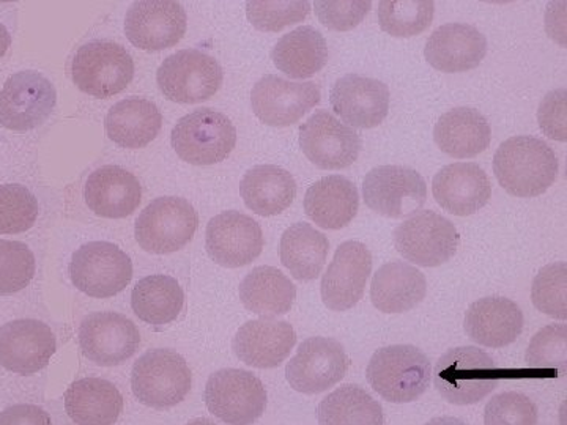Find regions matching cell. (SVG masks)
Listing matches in <instances>:
<instances>
[{
  "label": "cell",
  "mask_w": 567,
  "mask_h": 425,
  "mask_svg": "<svg viewBox=\"0 0 567 425\" xmlns=\"http://www.w3.org/2000/svg\"><path fill=\"white\" fill-rule=\"evenodd\" d=\"M320 87L316 82H293L265 74L251 92L254 114L265 125L284 126L300 122L320 103Z\"/></svg>",
  "instance_id": "cell-15"
},
{
  "label": "cell",
  "mask_w": 567,
  "mask_h": 425,
  "mask_svg": "<svg viewBox=\"0 0 567 425\" xmlns=\"http://www.w3.org/2000/svg\"><path fill=\"white\" fill-rule=\"evenodd\" d=\"M434 382L439 394L450 404H477L496 390L499 369L476 346H457L436 361Z\"/></svg>",
  "instance_id": "cell-3"
},
{
  "label": "cell",
  "mask_w": 567,
  "mask_h": 425,
  "mask_svg": "<svg viewBox=\"0 0 567 425\" xmlns=\"http://www.w3.org/2000/svg\"><path fill=\"white\" fill-rule=\"evenodd\" d=\"M525 364L535 371H567V326L548 324L537 331L525 353Z\"/></svg>",
  "instance_id": "cell-41"
},
{
  "label": "cell",
  "mask_w": 567,
  "mask_h": 425,
  "mask_svg": "<svg viewBox=\"0 0 567 425\" xmlns=\"http://www.w3.org/2000/svg\"><path fill=\"white\" fill-rule=\"evenodd\" d=\"M566 2H551L548 6L547 13L554 14V18L547 14V32L551 40L558 41L561 46H566Z\"/></svg>",
  "instance_id": "cell-49"
},
{
  "label": "cell",
  "mask_w": 567,
  "mask_h": 425,
  "mask_svg": "<svg viewBox=\"0 0 567 425\" xmlns=\"http://www.w3.org/2000/svg\"><path fill=\"white\" fill-rule=\"evenodd\" d=\"M11 46V35L9 29L0 22V59L7 54L9 48Z\"/></svg>",
  "instance_id": "cell-50"
},
{
  "label": "cell",
  "mask_w": 567,
  "mask_h": 425,
  "mask_svg": "<svg viewBox=\"0 0 567 425\" xmlns=\"http://www.w3.org/2000/svg\"><path fill=\"white\" fill-rule=\"evenodd\" d=\"M358 208L360 194L357 186L342 175H328L306 191V215L322 229H344L353 221Z\"/></svg>",
  "instance_id": "cell-29"
},
{
  "label": "cell",
  "mask_w": 567,
  "mask_h": 425,
  "mask_svg": "<svg viewBox=\"0 0 567 425\" xmlns=\"http://www.w3.org/2000/svg\"><path fill=\"white\" fill-rule=\"evenodd\" d=\"M432 194L443 210L470 216L486 207L492 197V183L480 164L454 163L435 175Z\"/></svg>",
  "instance_id": "cell-24"
},
{
  "label": "cell",
  "mask_w": 567,
  "mask_h": 425,
  "mask_svg": "<svg viewBox=\"0 0 567 425\" xmlns=\"http://www.w3.org/2000/svg\"><path fill=\"white\" fill-rule=\"evenodd\" d=\"M0 425H52L50 413L39 405L9 406L0 413Z\"/></svg>",
  "instance_id": "cell-48"
},
{
  "label": "cell",
  "mask_w": 567,
  "mask_h": 425,
  "mask_svg": "<svg viewBox=\"0 0 567 425\" xmlns=\"http://www.w3.org/2000/svg\"><path fill=\"white\" fill-rule=\"evenodd\" d=\"M319 425H383V408L357 385L338 387L320 402Z\"/></svg>",
  "instance_id": "cell-38"
},
{
  "label": "cell",
  "mask_w": 567,
  "mask_h": 425,
  "mask_svg": "<svg viewBox=\"0 0 567 425\" xmlns=\"http://www.w3.org/2000/svg\"><path fill=\"white\" fill-rule=\"evenodd\" d=\"M70 278L80 292L92 298L115 297L133 278L132 259L110 241H91L73 252Z\"/></svg>",
  "instance_id": "cell-10"
},
{
  "label": "cell",
  "mask_w": 567,
  "mask_h": 425,
  "mask_svg": "<svg viewBox=\"0 0 567 425\" xmlns=\"http://www.w3.org/2000/svg\"><path fill=\"white\" fill-rule=\"evenodd\" d=\"M364 203L385 218L401 219L420 210L427 199L423 175L406 166H379L365 174Z\"/></svg>",
  "instance_id": "cell-14"
},
{
  "label": "cell",
  "mask_w": 567,
  "mask_h": 425,
  "mask_svg": "<svg viewBox=\"0 0 567 425\" xmlns=\"http://www.w3.org/2000/svg\"><path fill=\"white\" fill-rule=\"evenodd\" d=\"M65 410L76 425H114L123 412V397L114 383L81 379L65 391Z\"/></svg>",
  "instance_id": "cell-31"
},
{
  "label": "cell",
  "mask_w": 567,
  "mask_h": 425,
  "mask_svg": "<svg viewBox=\"0 0 567 425\" xmlns=\"http://www.w3.org/2000/svg\"><path fill=\"white\" fill-rule=\"evenodd\" d=\"M434 141L440 151L453 158H475L491 145L492 129L480 111L456 107L439 118Z\"/></svg>",
  "instance_id": "cell-30"
},
{
  "label": "cell",
  "mask_w": 567,
  "mask_h": 425,
  "mask_svg": "<svg viewBox=\"0 0 567 425\" xmlns=\"http://www.w3.org/2000/svg\"><path fill=\"white\" fill-rule=\"evenodd\" d=\"M330 241L311 224H292L281 237V262L297 281H315L322 273Z\"/></svg>",
  "instance_id": "cell-36"
},
{
  "label": "cell",
  "mask_w": 567,
  "mask_h": 425,
  "mask_svg": "<svg viewBox=\"0 0 567 425\" xmlns=\"http://www.w3.org/2000/svg\"><path fill=\"white\" fill-rule=\"evenodd\" d=\"M58 103L52 82L37 71L14 73L0 91V125L29 132L48 121Z\"/></svg>",
  "instance_id": "cell-13"
},
{
  "label": "cell",
  "mask_w": 567,
  "mask_h": 425,
  "mask_svg": "<svg viewBox=\"0 0 567 425\" xmlns=\"http://www.w3.org/2000/svg\"><path fill=\"white\" fill-rule=\"evenodd\" d=\"M84 199L95 215L121 219L140 207L142 186L136 175L121 166H103L89 175Z\"/></svg>",
  "instance_id": "cell-27"
},
{
  "label": "cell",
  "mask_w": 567,
  "mask_h": 425,
  "mask_svg": "<svg viewBox=\"0 0 567 425\" xmlns=\"http://www.w3.org/2000/svg\"><path fill=\"white\" fill-rule=\"evenodd\" d=\"M35 276V256L21 241L0 240V294L21 292Z\"/></svg>",
  "instance_id": "cell-44"
},
{
  "label": "cell",
  "mask_w": 567,
  "mask_h": 425,
  "mask_svg": "<svg viewBox=\"0 0 567 425\" xmlns=\"http://www.w3.org/2000/svg\"><path fill=\"white\" fill-rule=\"evenodd\" d=\"M424 425H466L464 421L457 419V417L443 416L435 417V419L429 421L427 424Z\"/></svg>",
  "instance_id": "cell-51"
},
{
  "label": "cell",
  "mask_w": 567,
  "mask_h": 425,
  "mask_svg": "<svg viewBox=\"0 0 567 425\" xmlns=\"http://www.w3.org/2000/svg\"><path fill=\"white\" fill-rule=\"evenodd\" d=\"M71 77L81 92L95 99H110L125 91L133 81V58L114 41H89L71 61Z\"/></svg>",
  "instance_id": "cell-6"
},
{
  "label": "cell",
  "mask_w": 567,
  "mask_h": 425,
  "mask_svg": "<svg viewBox=\"0 0 567 425\" xmlns=\"http://www.w3.org/2000/svg\"><path fill=\"white\" fill-rule=\"evenodd\" d=\"M537 406L520 393H503L492 397L484 410V425H536Z\"/></svg>",
  "instance_id": "cell-45"
},
{
  "label": "cell",
  "mask_w": 567,
  "mask_h": 425,
  "mask_svg": "<svg viewBox=\"0 0 567 425\" xmlns=\"http://www.w3.org/2000/svg\"><path fill=\"white\" fill-rule=\"evenodd\" d=\"M464 326L476 344L503 349L516 342L524 331V312L509 298L487 297L470 305Z\"/></svg>",
  "instance_id": "cell-26"
},
{
  "label": "cell",
  "mask_w": 567,
  "mask_h": 425,
  "mask_svg": "<svg viewBox=\"0 0 567 425\" xmlns=\"http://www.w3.org/2000/svg\"><path fill=\"white\" fill-rule=\"evenodd\" d=\"M185 304V293L177 279L152 274L134 286L132 308L142 322L164 326L177 320Z\"/></svg>",
  "instance_id": "cell-37"
},
{
  "label": "cell",
  "mask_w": 567,
  "mask_h": 425,
  "mask_svg": "<svg viewBox=\"0 0 567 425\" xmlns=\"http://www.w3.org/2000/svg\"><path fill=\"white\" fill-rule=\"evenodd\" d=\"M427 279L416 267L390 262L377 270L371 283V301L383 314H405L423 303Z\"/></svg>",
  "instance_id": "cell-28"
},
{
  "label": "cell",
  "mask_w": 567,
  "mask_h": 425,
  "mask_svg": "<svg viewBox=\"0 0 567 425\" xmlns=\"http://www.w3.org/2000/svg\"><path fill=\"white\" fill-rule=\"evenodd\" d=\"M240 194L246 207L256 215H281L293 204L297 182L293 175L282 167L260 164L244 175Z\"/></svg>",
  "instance_id": "cell-33"
},
{
  "label": "cell",
  "mask_w": 567,
  "mask_h": 425,
  "mask_svg": "<svg viewBox=\"0 0 567 425\" xmlns=\"http://www.w3.org/2000/svg\"><path fill=\"white\" fill-rule=\"evenodd\" d=\"M458 245L461 235L456 226L431 210L413 212L394 230L395 249L417 267L434 268L450 262Z\"/></svg>",
  "instance_id": "cell-9"
},
{
  "label": "cell",
  "mask_w": 567,
  "mask_h": 425,
  "mask_svg": "<svg viewBox=\"0 0 567 425\" xmlns=\"http://www.w3.org/2000/svg\"><path fill=\"white\" fill-rule=\"evenodd\" d=\"M241 303L252 314L278 317L289 314L297 300V287L275 267H257L240 283Z\"/></svg>",
  "instance_id": "cell-35"
},
{
  "label": "cell",
  "mask_w": 567,
  "mask_h": 425,
  "mask_svg": "<svg viewBox=\"0 0 567 425\" xmlns=\"http://www.w3.org/2000/svg\"><path fill=\"white\" fill-rule=\"evenodd\" d=\"M39 211V200L25 186H0V234H22L32 229Z\"/></svg>",
  "instance_id": "cell-43"
},
{
  "label": "cell",
  "mask_w": 567,
  "mask_h": 425,
  "mask_svg": "<svg viewBox=\"0 0 567 425\" xmlns=\"http://www.w3.org/2000/svg\"><path fill=\"white\" fill-rule=\"evenodd\" d=\"M162 126V111L140 96L115 103L104 118L107 136L123 148L145 147L158 136Z\"/></svg>",
  "instance_id": "cell-32"
},
{
  "label": "cell",
  "mask_w": 567,
  "mask_h": 425,
  "mask_svg": "<svg viewBox=\"0 0 567 425\" xmlns=\"http://www.w3.org/2000/svg\"><path fill=\"white\" fill-rule=\"evenodd\" d=\"M55 335L40 320L20 319L0 328V365L20 375H33L50 364Z\"/></svg>",
  "instance_id": "cell-22"
},
{
  "label": "cell",
  "mask_w": 567,
  "mask_h": 425,
  "mask_svg": "<svg viewBox=\"0 0 567 425\" xmlns=\"http://www.w3.org/2000/svg\"><path fill=\"white\" fill-rule=\"evenodd\" d=\"M262 227L251 216L237 210L219 212L207 224L205 248L213 262L224 268H240L262 253Z\"/></svg>",
  "instance_id": "cell-17"
},
{
  "label": "cell",
  "mask_w": 567,
  "mask_h": 425,
  "mask_svg": "<svg viewBox=\"0 0 567 425\" xmlns=\"http://www.w3.org/2000/svg\"><path fill=\"white\" fill-rule=\"evenodd\" d=\"M82 354L92 363L112 367L137 352L141 334L128 317L117 312H93L80 326Z\"/></svg>",
  "instance_id": "cell-18"
},
{
  "label": "cell",
  "mask_w": 567,
  "mask_h": 425,
  "mask_svg": "<svg viewBox=\"0 0 567 425\" xmlns=\"http://www.w3.org/2000/svg\"><path fill=\"white\" fill-rule=\"evenodd\" d=\"M432 365L415 345H390L377 350L365 369L369 385L391 404H410L425 393Z\"/></svg>",
  "instance_id": "cell-2"
},
{
  "label": "cell",
  "mask_w": 567,
  "mask_h": 425,
  "mask_svg": "<svg viewBox=\"0 0 567 425\" xmlns=\"http://www.w3.org/2000/svg\"><path fill=\"white\" fill-rule=\"evenodd\" d=\"M205 404L223 423L252 425L267 408V390L251 372L221 369L208 379Z\"/></svg>",
  "instance_id": "cell-11"
},
{
  "label": "cell",
  "mask_w": 567,
  "mask_h": 425,
  "mask_svg": "<svg viewBox=\"0 0 567 425\" xmlns=\"http://www.w3.org/2000/svg\"><path fill=\"white\" fill-rule=\"evenodd\" d=\"M271 59L276 69L292 80L315 76L328 62V44L322 33L311 25H301L286 33L275 44Z\"/></svg>",
  "instance_id": "cell-34"
},
{
  "label": "cell",
  "mask_w": 567,
  "mask_h": 425,
  "mask_svg": "<svg viewBox=\"0 0 567 425\" xmlns=\"http://www.w3.org/2000/svg\"><path fill=\"white\" fill-rule=\"evenodd\" d=\"M311 11V2L303 0H251L246 2V17L262 32H279L303 22Z\"/></svg>",
  "instance_id": "cell-40"
},
{
  "label": "cell",
  "mask_w": 567,
  "mask_h": 425,
  "mask_svg": "<svg viewBox=\"0 0 567 425\" xmlns=\"http://www.w3.org/2000/svg\"><path fill=\"white\" fill-rule=\"evenodd\" d=\"M223 80L219 62L199 50L177 51L164 59L156 71L159 91L171 102L183 104L210 100L221 89Z\"/></svg>",
  "instance_id": "cell-8"
},
{
  "label": "cell",
  "mask_w": 567,
  "mask_h": 425,
  "mask_svg": "<svg viewBox=\"0 0 567 425\" xmlns=\"http://www.w3.org/2000/svg\"><path fill=\"white\" fill-rule=\"evenodd\" d=\"M486 54V37L475 25L464 22L440 25L424 48L425 61L442 73H464L476 69Z\"/></svg>",
  "instance_id": "cell-25"
},
{
  "label": "cell",
  "mask_w": 567,
  "mask_h": 425,
  "mask_svg": "<svg viewBox=\"0 0 567 425\" xmlns=\"http://www.w3.org/2000/svg\"><path fill=\"white\" fill-rule=\"evenodd\" d=\"M350 367L344 345L331 338H309L287 363L286 379L301 394H319L338 385Z\"/></svg>",
  "instance_id": "cell-12"
},
{
  "label": "cell",
  "mask_w": 567,
  "mask_h": 425,
  "mask_svg": "<svg viewBox=\"0 0 567 425\" xmlns=\"http://www.w3.org/2000/svg\"><path fill=\"white\" fill-rule=\"evenodd\" d=\"M537 123L548 139L567 141V92L566 89L548 92L537 110Z\"/></svg>",
  "instance_id": "cell-47"
},
{
  "label": "cell",
  "mask_w": 567,
  "mask_h": 425,
  "mask_svg": "<svg viewBox=\"0 0 567 425\" xmlns=\"http://www.w3.org/2000/svg\"><path fill=\"white\" fill-rule=\"evenodd\" d=\"M300 147L319 169L341 170L357 162L361 139L331 112L317 111L300 126Z\"/></svg>",
  "instance_id": "cell-16"
},
{
  "label": "cell",
  "mask_w": 567,
  "mask_h": 425,
  "mask_svg": "<svg viewBox=\"0 0 567 425\" xmlns=\"http://www.w3.org/2000/svg\"><path fill=\"white\" fill-rule=\"evenodd\" d=\"M186 425H216V424L212 423V421L204 419V417H200V419L189 421V423Z\"/></svg>",
  "instance_id": "cell-52"
},
{
  "label": "cell",
  "mask_w": 567,
  "mask_h": 425,
  "mask_svg": "<svg viewBox=\"0 0 567 425\" xmlns=\"http://www.w3.org/2000/svg\"><path fill=\"white\" fill-rule=\"evenodd\" d=\"M532 300L537 311L551 319H567V263L546 265L536 274L532 287Z\"/></svg>",
  "instance_id": "cell-42"
},
{
  "label": "cell",
  "mask_w": 567,
  "mask_h": 425,
  "mask_svg": "<svg viewBox=\"0 0 567 425\" xmlns=\"http://www.w3.org/2000/svg\"><path fill=\"white\" fill-rule=\"evenodd\" d=\"M330 100L347 126L371 129L385 121L391 95L385 82L350 73L334 82Z\"/></svg>",
  "instance_id": "cell-21"
},
{
  "label": "cell",
  "mask_w": 567,
  "mask_h": 425,
  "mask_svg": "<svg viewBox=\"0 0 567 425\" xmlns=\"http://www.w3.org/2000/svg\"><path fill=\"white\" fill-rule=\"evenodd\" d=\"M192 383L188 363L174 350H151L133 365V393L142 405L151 408L166 410L181 404L192 391Z\"/></svg>",
  "instance_id": "cell-5"
},
{
  "label": "cell",
  "mask_w": 567,
  "mask_h": 425,
  "mask_svg": "<svg viewBox=\"0 0 567 425\" xmlns=\"http://www.w3.org/2000/svg\"><path fill=\"white\" fill-rule=\"evenodd\" d=\"M171 141L183 162L213 166L229 158L237 144V129L223 112L203 107L177 122Z\"/></svg>",
  "instance_id": "cell-4"
},
{
  "label": "cell",
  "mask_w": 567,
  "mask_h": 425,
  "mask_svg": "<svg viewBox=\"0 0 567 425\" xmlns=\"http://www.w3.org/2000/svg\"><path fill=\"white\" fill-rule=\"evenodd\" d=\"M371 7L369 0H322L316 2V13L324 28L347 32L363 22Z\"/></svg>",
  "instance_id": "cell-46"
},
{
  "label": "cell",
  "mask_w": 567,
  "mask_h": 425,
  "mask_svg": "<svg viewBox=\"0 0 567 425\" xmlns=\"http://www.w3.org/2000/svg\"><path fill=\"white\" fill-rule=\"evenodd\" d=\"M188 17L182 3L173 0H142L126 13L125 33L134 46L163 51L183 39Z\"/></svg>",
  "instance_id": "cell-20"
},
{
  "label": "cell",
  "mask_w": 567,
  "mask_h": 425,
  "mask_svg": "<svg viewBox=\"0 0 567 425\" xmlns=\"http://www.w3.org/2000/svg\"><path fill=\"white\" fill-rule=\"evenodd\" d=\"M558 169L554 148L537 137H511L495 153L496 180L511 196L522 199L546 193L557 180Z\"/></svg>",
  "instance_id": "cell-1"
},
{
  "label": "cell",
  "mask_w": 567,
  "mask_h": 425,
  "mask_svg": "<svg viewBox=\"0 0 567 425\" xmlns=\"http://www.w3.org/2000/svg\"><path fill=\"white\" fill-rule=\"evenodd\" d=\"M297 344L292 324L276 317L245 323L233 341L235 356L256 369L279 367Z\"/></svg>",
  "instance_id": "cell-23"
},
{
  "label": "cell",
  "mask_w": 567,
  "mask_h": 425,
  "mask_svg": "<svg viewBox=\"0 0 567 425\" xmlns=\"http://www.w3.org/2000/svg\"><path fill=\"white\" fill-rule=\"evenodd\" d=\"M199 226L196 208L182 197H158L137 216L134 235L142 249L152 253L181 251Z\"/></svg>",
  "instance_id": "cell-7"
},
{
  "label": "cell",
  "mask_w": 567,
  "mask_h": 425,
  "mask_svg": "<svg viewBox=\"0 0 567 425\" xmlns=\"http://www.w3.org/2000/svg\"><path fill=\"white\" fill-rule=\"evenodd\" d=\"M372 271V253L360 241H346L336 249L324 271L320 293L330 311L346 312L360 303Z\"/></svg>",
  "instance_id": "cell-19"
},
{
  "label": "cell",
  "mask_w": 567,
  "mask_h": 425,
  "mask_svg": "<svg viewBox=\"0 0 567 425\" xmlns=\"http://www.w3.org/2000/svg\"><path fill=\"white\" fill-rule=\"evenodd\" d=\"M435 3L429 0H383L377 18L383 32L398 39L420 35L432 24Z\"/></svg>",
  "instance_id": "cell-39"
}]
</instances>
